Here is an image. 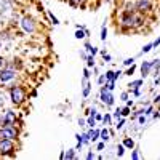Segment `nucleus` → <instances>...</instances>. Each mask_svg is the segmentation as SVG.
Segmentation results:
<instances>
[{"mask_svg": "<svg viewBox=\"0 0 160 160\" xmlns=\"http://www.w3.org/2000/svg\"><path fill=\"white\" fill-rule=\"evenodd\" d=\"M146 122V117H139V123H144Z\"/></svg>", "mask_w": 160, "mask_h": 160, "instance_id": "473e14b6", "label": "nucleus"}, {"mask_svg": "<svg viewBox=\"0 0 160 160\" xmlns=\"http://www.w3.org/2000/svg\"><path fill=\"white\" fill-rule=\"evenodd\" d=\"M122 99H128V95H127V93H122Z\"/></svg>", "mask_w": 160, "mask_h": 160, "instance_id": "72a5a7b5", "label": "nucleus"}, {"mask_svg": "<svg viewBox=\"0 0 160 160\" xmlns=\"http://www.w3.org/2000/svg\"><path fill=\"white\" fill-rule=\"evenodd\" d=\"M13 122H15V114H13L11 111H8V112L5 114V118H3V123H5V125H11Z\"/></svg>", "mask_w": 160, "mask_h": 160, "instance_id": "9d476101", "label": "nucleus"}, {"mask_svg": "<svg viewBox=\"0 0 160 160\" xmlns=\"http://www.w3.org/2000/svg\"><path fill=\"white\" fill-rule=\"evenodd\" d=\"M18 135V131L16 128H13L11 125H5L3 130L0 131V138H7V139H13V138H16Z\"/></svg>", "mask_w": 160, "mask_h": 160, "instance_id": "7ed1b4c3", "label": "nucleus"}, {"mask_svg": "<svg viewBox=\"0 0 160 160\" xmlns=\"http://www.w3.org/2000/svg\"><path fill=\"white\" fill-rule=\"evenodd\" d=\"M15 72H13L11 69H3L2 72H0V80L2 82H8V80H11V78H15Z\"/></svg>", "mask_w": 160, "mask_h": 160, "instance_id": "0eeeda50", "label": "nucleus"}, {"mask_svg": "<svg viewBox=\"0 0 160 160\" xmlns=\"http://www.w3.org/2000/svg\"><path fill=\"white\" fill-rule=\"evenodd\" d=\"M64 158H69V160L75 158V149H71V151H68V152L64 154Z\"/></svg>", "mask_w": 160, "mask_h": 160, "instance_id": "f8f14e48", "label": "nucleus"}, {"mask_svg": "<svg viewBox=\"0 0 160 160\" xmlns=\"http://www.w3.org/2000/svg\"><path fill=\"white\" fill-rule=\"evenodd\" d=\"M111 120H112V118H111V115H109V114H106V115L102 117V122H104V125H111Z\"/></svg>", "mask_w": 160, "mask_h": 160, "instance_id": "f3484780", "label": "nucleus"}, {"mask_svg": "<svg viewBox=\"0 0 160 160\" xmlns=\"http://www.w3.org/2000/svg\"><path fill=\"white\" fill-rule=\"evenodd\" d=\"M138 10L139 11L151 10V2H149V0H139V2H138Z\"/></svg>", "mask_w": 160, "mask_h": 160, "instance_id": "6e6552de", "label": "nucleus"}, {"mask_svg": "<svg viewBox=\"0 0 160 160\" xmlns=\"http://www.w3.org/2000/svg\"><path fill=\"white\" fill-rule=\"evenodd\" d=\"M130 114V108H125V109H122V115H128Z\"/></svg>", "mask_w": 160, "mask_h": 160, "instance_id": "cd10ccee", "label": "nucleus"}, {"mask_svg": "<svg viewBox=\"0 0 160 160\" xmlns=\"http://www.w3.org/2000/svg\"><path fill=\"white\" fill-rule=\"evenodd\" d=\"M141 74H142V77H146V75L151 74V62H149V61H144V62L141 64Z\"/></svg>", "mask_w": 160, "mask_h": 160, "instance_id": "1a4fd4ad", "label": "nucleus"}, {"mask_svg": "<svg viewBox=\"0 0 160 160\" xmlns=\"http://www.w3.org/2000/svg\"><path fill=\"white\" fill-rule=\"evenodd\" d=\"M50 18L53 19V22H55V24H58V19L55 18V15H53V13H50Z\"/></svg>", "mask_w": 160, "mask_h": 160, "instance_id": "c85d7f7f", "label": "nucleus"}, {"mask_svg": "<svg viewBox=\"0 0 160 160\" xmlns=\"http://www.w3.org/2000/svg\"><path fill=\"white\" fill-rule=\"evenodd\" d=\"M114 117H115V118H120V117H122V109H117V111L114 112Z\"/></svg>", "mask_w": 160, "mask_h": 160, "instance_id": "5701e85b", "label": "nucleus"}, {"mask_svg": "<svg viewBox=\"0 0 160 160\" xmlns=\"http://www.w3.org/2000/svg\"><path fill=\"white\" fill-rule=\"evenodd\" d=\"M85 48H87V50L90 51V55H93V56H95V55H96V53H98V50H96L95 47H91L90 43H87V45H85Z\"/></svg>", "mask_w": 160, "mask_h": 160, "instance_id": "4468645a", "label": "nucleus"}, {"mask_svg": "<svg viewBox=\"0 0 160 160\" xmlns=\"http://www.w3.org/2000/svg\"><path fill=\"white\" fill-rule=\"evenodd\" d=\"M77 2H80V0H72V3H77Z\"/></svg>", "mask_w": 160, "mask_h": 160, "instance_id": "58836bf2", "label": "nucleus"}, {"mask_svg": "<svg viewBox=\"0 0 160 160\" xmlns=\"http://www.w3.org/2000/svg\"><path fill=\"white\" fill-rule=\"evenodd\" d=\"M2 64H3V59H2V58H0V68H2Z\"/></svg>", "mask_w": 160, "mask_h": 160, "instance_id": "4c0bfd02", "label": "nucleus"}, {"mask_svg": "<svg viewBox=\"0 0 160 160\" xmlns=\"http://www.w3.org/2000/svg\"><path fill=\"white\" fill-rule=\"evenodd\" d=\"M152 47H154V43H148V45H146V47L142 48V51H141V53H148V51H151V50H152Z\"/></svg>", "mask_w": 160, "mask_h": 160, "instance_id": "aec40b11", "label": "nucleus"}, {"mask_svg": "<svg viewBox=\"0 0 160 160\" xmlns=\"http://www.w3.org/2000/svg\"><path fill=\"white\" fill-rule=\"evenodd\" d=\"M123 146H125V148H128V149H133V146H135V142H133V139H125L123 141Z\"/></svg>", "mask_w": 160, "mask_h": 160, "instance_id": "dca6fc26", "label": "nucleus"}, {"mask_svg": "<svg viewBox=\"0 0 160 160\" xmlns=\"http://www.w3.org/2000/svg\"><path fill=\"white\" fill-rule=\"evenodd\" d=\"M152 112V108H148V109H146V112L144 114H151Z\"/></svg>", "mask_w": 160, "mask_h": 160, "instance_id": "f704fd0d", "label": "nucleus"}, {"mask_svg": "<svg viewBox=\"0 0 160 160\" xmlns=\"http://www.w3.org/2000/svg\"><path fill=\"white\" fill-rule=\"evenodd\" d=\"M131 158H133V160H136V158H139V152H138V151H135V152L131 154Z\"/></svg>", "mask_w": 160, "mask_h": 160, "instance_id": "a878e982", "label": "nucleus"}, {"mask_svg": "<svg viewBox=\"0 0 160 160\" xmlns=\"http://www.w3.org/2000/svg\"><path fill=\"white\" fill-rule=\"evenodd\" d=\"M99 135H101V139H102V141H108V139H109V131H108V130L99 131Z\"/></svg>", "mask_w": 160, "mask_h": 160, "instance_id": "2eb2a0df", "label": "nucleus"}, {"mask_svg": "<svg viewBox=\"0 0 160 160\" xmlns=\"http://www.w3.org/2000/svg\"><path fill=\"white\" fill-rule=\"evenodd\" d=\"M123 151H125V146H123V144H120L118 148H117V155H118V157H122V155H123Z\"/></svg>", "mask_w": 160, "mask_h": 160, "instance_id": "a211bd4d", "label": "nucleus"}, {"mask_svg": "<svg viewBox=\"0 0 160 160\" xmlns=\"http://www.w3.org/2000/svg\"><path fill=\"white\" fill-rule=\"evenodd\" d=\"M106 37H108V29H106V26H102V29H101V40H106Z\"/></svg>", "mask_w": 160, "mask_h": 160, "instance_id": "6ab92c4d", "label": "nucleus"}, {"mask_svg": "<svg viewBox=\"0 0 160 160\" xmlns=\"http://www.w3.org/2000/svg\"><path fill=\"white\" fill-rule=\"evenodd\" d=\"M0 48H2V43H0Z\"/></svg>", "mask_w": 160, "mask_h": 160, "instance_id": "ea45409f", "label": "nucleus"}, {"mask_svg": "<svg viewBox=\"0 0 160 160\" xmlns=\"http://www.w3.org/2000/svg\"><path fill=\"white\" fill-rule=\"evenodd\" d=\"M88 136H90V141H96L98 136H99V131H98V130H91V131L88 133Z\"/></svg>", "mask_w": 160, "mask_h": 160, "instance_id": "9b49d317", "label": "nucleus"}, {"mask_svg": "<svg viewBox=\"0 0 160 160\" xmlns=\"http://www.w3.org/2000/svg\"><path fill=\"white\" fill-rule=\"evenodd\" d=\"M133 72H135V66H133V64H131V68H130V69H128V71H127L125 74H127V75H131Z\"/></svg>", "mask_w": 160, "mask_h": 160, "instance_id": "393cba45", "label": "nucleus"}, {"mask_svg": "<svg viewBox=\"0 0 160 160\" xmlns=\"http://www.w3.org/2000/svg\"><path fill=\"white\" fill-rule=\"evenodd\" d=\"M87 62H88V66H95V59H93V55L87 56Z\"/></svg>", "mask_w": 160, "mask_h": 160, "instance_id": "412c9836", "label": "nucleus"}, {"mask_svg": "<svg viewBox=\"0 0 160 160\" xmlns=\"http://www.w3.org/2000/svg\"><path fill=\"white\" fill-rule=\"evenodd\" d=\"M158 43H160V37H158V38H157V40H155V42H154V47H157V45H158Z\"/></svg>", "mask_w": 160, "mask_h": 160, "instance_id": "c9c22d12", "label": "nucleus"}, {"mask_svg": "<svg viewBox=\"0 0 160 160\" xmlns=\"http://www.w3.org/2000/svg\"><path fill=\"white\" fill-rule=\"evenodd\" d=\"M88 125H90V127H95V118H93V117L88 118Z\"/></svg>", "mask_w": 160, "mask_h": 160, "instance_id": "bb28decb", "label": "nucleus"}, {"mask_svg": "<svg viewBox=\"0 0 160 160\" xmlns=\"http://www.w3.org/2000/svg\"><path fill=\"white\" fill-rule=\"evenodd\" d=\"M122 22H123L125 26H139V24L142 22V19H141V18H135L130 11H127L125 15L122 16Z\"/></svg>", "mask_w": 160, "mask_h": 160, "instance_id": "f03ea898", "label": "nucleus"}, {"mask_svg": "<svg viewBox=\"0 0 160 160\" xmlns=\"http://www.w3.org/2000/svg\"><path fill=\"white\" fill-rule=\"evenodd\" d=\"M87 158H88V160H91V158H95V154H93V152H88Z\"/></svg>", "mask_w": 160, "mask_h": 160, "instance_id": "2f4dec72", "label": "nucleus"}, {"mask_svg": "<svg viewBox=\"0 0 160 160\" xmlns=\"http://www.w3.org/2000/svg\"><path fill=\"white\" fill-rule=\"evenodd\" d=\"M11 151H13V142H11V139L0 138V152H2V154H10Z\"/></svg>", "mask_w": 160, "mask_h": 160, "instance_id": "20e7f679", "label": "nucleus"}, {"mask_svg": "<svg viewBox=\"0 0 160 160\" xmlns=\"http://www.w3.org/2000/svg\"><path fill=\"white\" fill-rule=\"evenodd\" d=\"M104 80H106V75H101V77L98 78V82H99V83H104Z\"/></svg>", "mask_w": 160, "mask_h": 160, "instance_id": "c756f323", "label": "nucleus"}, {"mask_svg": "<svg viewBox=\"0 0 160 160\" xmlns=\"http://www.w3.org/2000/svg\"><path fill=\"white\" fill-rule=\"evenodd\" d=\"M123 123H125V120L122 118V120H120V122H118V125H117V128H122V127H123Z\"/></svg>", "mask_w": 160, "mask_h": 160, "instance_id": "7c9ffc66", "label": "nucleus"}, {"mask_svg": "<svg viewBox=\"0 0 160 160\" xmlns=\"http://www.w3.org/2000/svg\"><path fill=\"white\" fill-rule=\"evenodd\" d=\"M133 61H135V58H128V59H125V61H123V64L130 66V64H133Z\"/></svg>", "mask_w": 160, "mask_h": 160, "instance_id": "b1692460", "label": "nucleus"}, {"mask_svg": "<svg viewBox=\"0 0 160 160\" xmlns=\"http://www.w3.org/2000/svg\"><path fill=\"white\" fill-rule=\"evenodd\" d=\"M10 95H11V101L16 102V104L24 101V90L21 87H13L11 91H10Z\"/></svg>", "mask_w": 160, "mask_h": 160, "instance_id": "f257e3e1", "label": "nucleus"}, {"mask_svg": "<svg viewBox=\"0 0 160 160\" xmlns=\"http://www.w3.org/2000/svg\"><path fill=\"white\" fill-rule=\"evenodd\" d=\"M155 101H157V102H160V95H158V96L155 98Z\"/></svg>", "mask_w": 160, "mask_h": 160, "instance_id": "e433bc0d", "label": "nucleus"}, {"mask_svg": "<svg viewBox=\"0 0 160 160\" xmlns=\"http://www.w3.org/2000/svg\"><path fill=\"white\" fill-rule=\"evenodd\" d=\"M141 85H142V80H135V82H131V83H130V87H131L133 90H138Z\"/></svg>", "mask_w": 160, "mask_h": 160, "instance_id": "ddd939ff", "label": "nucleus"}, {"mask_svg": "<svg viewBox=\"0 0 160 160\" xmlns=\"http://www.w3.org/2000/svg\"><path fill=\"white\" fill-rule=\"evenodd\" d=\"M21 26H22V29H24L26 32H29V34H32V32L35 31V24H34V21H32L31 18H22Z\"/></svg>", "mask_w": 160, "mask_h": 160, "instance_id": "423d86ee", "label": "nucleus"}, {"mask_svg": "<svg viewBox=\"0 0 160 160\" xmlns=\"http://www.w3.org/2000/svg\"><path fill=\"white\" fill-rule=\"evenodd\" d=\"M75 37H77V38H82V37H85V32H83L82 29H78V31L75 32Z\"/></svg>", "mask_w": 160, "mask_h": 160, "instance_id": "4be33fe9", "label": "nucleus"}, {"mask_svg": "<svg viewBox=\"0 0 160 160\" xmlns=\"http://www.w3.org/2000/svg\"><path fill=\"white\" fill-rule=\"evenodd\" d=\"M101 101L104 104H108V106H112L114 104V96H112L111 90H108V88H102L101 90Z\"/></svg>", "mask_w": 160, "mask_h": 160, "instance_id": "39448f33", "label": "nucleus"}]
</instances>
